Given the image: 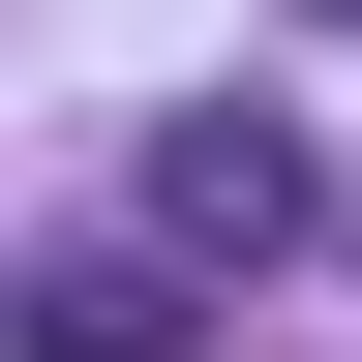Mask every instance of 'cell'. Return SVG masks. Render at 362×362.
<instances>
[{
  "mask_svg": "<svg viewBox=\"0 0 362 362\" xmlns=\"http://www.w3.org/2000/svg\"><path fill=\"white\" fill-rule=\"evenodd\" d=\"M151 242L181 272H272L302 242V121H151Z\"/></svg>",
  "mask_w": 362,
  "mask_h": 362,
  "instance_id": "6da1fadb",
  "label": "cell"
},
{
  "mask_svg": "<svg viewBox=\"0 0 362 362\" xmlns=\"http://www.w3.org/2000/svg\"><path fill=\"white\" fill-rule=\"evenodd\" d=\"M0 362H181V242H30L0 272Z\"/></svg>",
  "mask_w": 362,
  "mask_h": 362,
  "instance_id": "7a4b0ae2",
  "label": "cell"
}]
</instances>
